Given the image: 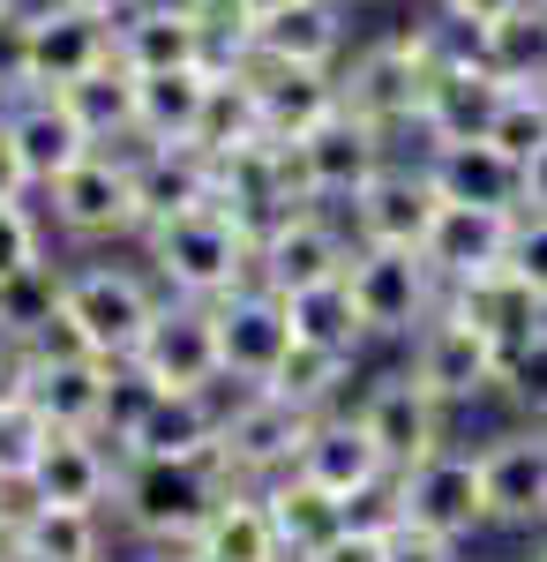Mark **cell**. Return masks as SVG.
Returning a JSON list of instances; mask_svg holds the SVG:
<instances>
[{"label":"cell","mask_w":547,"mask_h":562,"mask_svg":"<svg viewBox=\"0 0 547 562\" xmlns=\"http://www.w3.org/2000/svg\"><path fill=\"white\" fill-rule=\"evenodd\" d=\"M241 480L217 458H121L113 487V525L143 548H196V532Z\"/></svg>","instance_id":"6da1fadb"},{"label":"cell","mask_w":547,"mask_h":562,"mask_svg":"<svg viewBox=\"0 0 547 562\" xmlns=\"http://www.w3.org/2000/svg\"><path fill=\"white\" fill-rule=\"evenodd\" d=\"M135 248H143V270L166 285V301H203V307H217L225 293L255 285V233L233 211H217V203L180 211V217H166V225H150Z\"/></svg>","instance_id":"7a4b0ae2"},{"label":"cell","mask_w":547,"mask_h":562,"mask_svg":"<svg viewBox=\"0 0 547 562\" xmlns=\"http://www.w3.org/2000/svg\"><path fill=\"white\" fill-rule=\"evenodd\" d=\"M158 307H166V285L143 262H76V270H60V315H68L76 346L98 352V360H135Z\"/></svg>","instance_id":"3957f363"},{"label":"cell","mask_w":547,"mask_h":562,"mask_svg":"<svg viewBox=\"0 0 547 562\" xmlns=\"http://www.w3.org/2000/svg\"><path fill=\"white\" fill-rule=\"evenodd\" d=\"M427 76H435V53H427V23L421 31H390L345 53L337 90H345V113L368 121L390 143H421V105H427Z\"/></svg>","instance_id":"277c9868"},{"label":"cell","mask_w":547,"mask_h":562,"mask_svg":"<svg viewBox=\"0 0 547 562\" xmlns=\"http://www.w3.org/2000/svg\"><path fill=\"white\" fill-rule=\"evenodd\" d=\"M45 225L76 248H121L143 240V188H135V150H90L76 173L45 188Z\"/></svg>","instance_id":"5b68a950"},{"label":"cell","mask_w":547,"mask_h":562,"mask_svg":"<svg viewBox=\"0 0 547 562\" xmlns=\"http://www.w3.org/2000/svg\"><path fill=\"white\" fill-rule=\"evenodd\" d=\"M315 413H300L278 390H225V428H217V465L241 487H270L300 465Z\"/></svg>","instance_id":"8992f818"},{"label":"cell","mask_w":547,"mask_h":562,"mask_svg":"<svg viewBox=\"0 0 547 562\" xmlns=\"http://www.w3.org/2000/svg\"><path fill=\"white\" fill-rule=\"evenodd\" d=\"M353 225L337 211H315V203H300L293 217H278L263 240H255V285L263 293H278V301H293V293H315V285H337L345 270H353Z\"/></svg>","instance_id":"52a82bcc"},{"label":"cell","mask_w":547,"mask_h":562,"mask_svg":"<svg viewBox=\"0 0 547 562\" xmlns=\"http://www.w3.org/2000/svg\"><path fill=\"white\" fill-rule=\"evenodd\" d=\"M293 188H300V203H315V211H353V195L368 188V180L398 158V143L390 135H376L368 121H353V113H331L315 135H300L293 150Z\"/></svg>","instance_id":"ba28073f"},{"label":"cell","mask_w":547,"mask_h":562,"mask_svg":"<svg viewBox=\"0 0 547 562\" xmlns=\"http://www.w3.org/2000/svg\"><path fill=\"white\" fill-rule=\"evenodd\" d=\"M353 413H360V428L376 435V450L390 458V473H413L421 458H435V450L450 442V405H443L405 360L382 368V375H368L360 397H353Z\"/></svg>","instance_id":"9c48e42d"},{"label":"cell","mask_w":547,"mask_h":562,"mask_svg":"<svg viewBox=\"0 0 547 562\" xmlns=\"http://www.w3.org/2000/svg\"><path fill=\"white\" fill-rule=\"evenodd\" d=\"M345 293L360 307L368 338H413L427 315L443 307V278L427 270L421 248H353V270H345Z\"/></svg>","instance_id":"30bf717a"},{"label":"cell","mask_w":547,"mask_h":562,"mask_svg":"<svg viewBox=\"0 0 547 562\" xmlns=\"http://www.w3.org/2000/svg\"><path fill=\"white\" fill-rule=\"evenodd\" d=\"M405 368H413V375H421L450 413H458V405H480V397H495V390H503V352L488 346V338H480L450 301H443L421 330L405 338Z\"/></svg>","instance_id":"8fae6325"},{"label":"cell","mask_w":547,"mask_h":562,"mask_svg":"<svg viewBox=\"0 0 547 562\" xmlns=\"http://www.w3.org/2000/svg\"><path fill=\"white\" fill-rule=\"evenodd\" d=\"M398 495H405V525H427L443 540H472L488 532L495 510H488V473H480V450L465 442H443L435 458H421L413 473H398Z\"/></svg>","instance_id":"7c38bea8"},{"label":"cell","mask_w":547,"mask_h":562,"mask_svg":"<svg viewBox=\"0 0 547 562\" xmlns=\"http://www.w3.org/2000/svg\"><path fill=\"white\" fill-rule=\"evenodd\" d=\"M233 76L248 83L255 128H263V143H278V150H293L300 135H315L331 113H345V90H337L331 68H278V60L241 53V60H233Z\"/></svg>","instance_id":"4fadbf2b"},{"label":"cell","mask_w":547,"mask_h":562,"mask_svg":"<svg viewBox=\"0 0 547 562\" xmlns=\"http://www.w3.org/2000/svg\"><path fill=\"white\" fill-rule=\"evenodd\" d=\"M435 211H443V195H435L427 166L398 150V158H390V166L353 195L345 225H353V240H360V248H421L427 225H435Z\"/></svg>","instance_id":"5bb4252c"},{"label":"cell","mask_w":547,"mask_h":562,"mask_svg":"<svg viewBox=\"0 0 547 562\" xmlns=\"http://www.w3.org/2000/svg\"><path fill=\"white\" fill-rule=\"evenodd\" d=\"M135 368L158 390H233L225 383V352H217V307L203 301H166L150 338L135 352Z\"/></svg>","instance_id":"9a60e30c"},{"label":"cell","mask_w":547,"mask_h":562,"mask_svg":"<svg viewBox=\"0 0 547 562\" xmlns=\"http://www.w3.org/2000/svg\"><path fill=\"white\" fill-rule=\"evenodd\" d=\"M217 352H225V383L233 390H263L278 375V360L293 352V315L278 293L241 285L217 301Z\"/></svg>","instance_id":"2e32d148"},{"label":"cell","mask_w":547,"mask_h":562,"mask_svg":"<svg viewBox=\"0 0 547 562\" xmlns=\"http://www.w3.org/2000/svg\"><path fill=\"white\" fill-rule=\"evenodd\" d=\"M113 60L127 76H172V68H217L203 23L188 15V0H135L113 15Z\"/></svg>","instance_id":"e0dca14e"},{"label":"cell","mask_w":547,"mask_h":562,"mask_svg":"<svg viewBox=\"0 0 547 562\" xmlns=\"http://www.w3.org/2000/svg\"><path fill=\"white\" fill-rule=\"evenodd\" d=\"M480 473H488V510L503 532H540L547 525V428H517L480 442Z\"/></svg>","instance_id":"ac0fdd59"},{"label":"cell","mask_w":547,"mask_h":562,"mask_svg":"<svg viewBox=\"0 0 547 562\" xmlns=\"http://www.w3.org/2000/svg\"><path fill=\"white\" fill-rule=\"evenodd\" d=\"M113 60V23L68 8V0H31V90H68Z\"/></svg>","instance_id":"d6986e66"},{"label":"cell","mask_w":547,"mask_h":562,"mask_svg":"<svg viewBox=\"0 0 547 562\" xmlns=\"http://www.w3.org/2000/svg\"><path fill=\"white\" fill-rule=\"evenodd\" d=\"M113 487H121V450L105 435H53L23 495L38 510H105L113 518Z\"/></svg>","instance_id":"ffe728a7"},{"label":"cell","mask_w":547,"mask_h":562,"mask_svg":"<svg viewBox=\"0 0 547 562\" xmlns=\"http://www.w3.org/2000/svg\"><path fill=\"white\" fill-rule=\"evenodd\" d=\"M217 166V211H233L241 225H248L255 240L278 225V217L300 211V188H293V158L278 150V143H241V150H225V158H211Z\"/></svg>","instance_id":"44dd1931"},{"label":"cell","mask_w":547,"mask_h":562,"mask_svg":"<svg viewBox=\"0 0 547 562\" xmlns=\"http://www.w3.org/2000/svg\"><path fill=\"white\" fill-rule=\"evenodd\" d=\"M293 473L315 480V487L337 495V503H353V495H368V487L390 480V458L376 450V435L360 428V413H353V405H337V413H323V420L308 428V450H300Z\"/></svg>","instance_id":"7402d4cb"},{"label":"cell","mask_w":547,"mask_h":562,"mask_svg":"<svg viewBox=\"0 0 547 562\" xmlns=\"http://www.w3.org/2000/svg\"><path fill=\"white\" fill-rule=\"evenodd\" d=\"M510 83L480 60H443L427 76V105H421V143H488L495 113H503Z\"/></svg>","instance_id":"603a6c76"},{"label":"cell","mask_w":547,"mask_h":562,"mask_svg":"<svg viewBox=\"0 0 547 562\" xmlns=\"http://www.w3.org/2000/svg\"><path fill=\"white\" fill-rule=\"evenodd\" d=\"M443 301L458 307L465 323L488 338V346L503 352H517V346H533V338H547V301L510 270V262H495V270H480V278H465V285H450Z\"/></svg>","instance_id":"cb8c5ba5"},{"label":"cell","mask_w":547,"mask_h":562,"mask_svg":"<svg viewBox=\"0 0 547 562\" xmlns=\"http://www.w3.org/2000/svg\"><path fill=\"white\" fill-rule=\"evenodd\" d=\"M8 135H15V158H23V173H31V188H53L60 173H76L90 150V128L68 113V98L60 90H31V98H15L8 105Z\"/></svg>","instance_id":"d4e9b609"},{"label":"cell","mask_w":547,"mask_h":562,"mask_svg":"<svg viewBox=\"0 0 547 562\" xmlns=\"http://www.w3.org/2000/svg\"><path fill=\"white\" fill-rule=\"evenodd\" d=\"M510 233H517V211L443 203L435 225H427V240H421V256H427V270L443 278V293H450V285H465V278H480V270L510 262Z\"/></svg>","instance_id":"484cf974"},{"label":"cell","mask_w":547,"mask_h":562,"mask_svg":"<svg viewBox=\"0 0 547 562\" xmlns=\"http://www.w3.org/2000/svg\"><path fill=\"white\" fill-rule=\"evenodd\" d=\"M421 166L443 203H480V211H525V166L495 143H421Z\"/></svg>","instance_id":"4316f807"},{"label":"cell","mask_w":547,"mask_h":562,"mask_svg":"<svg viewBox=\"0 0 547 562\" xmlns=\"http://www.w3.org/2000/svg\"><path fill=\"white\" fill-rule=\"evenodd\" d=\"M105 368H113V360H98V352H31V360H23V397H31L60 435H98Z\"/></svg>","instance_id":"83f0119b"},{"label":"cell","mask_w":547,"mask_h":562,"mask_svg":"<svg viewBox=\"0 0 547 562\" xmlns=\"http://www.w3.org/2000/svg\"><path fill=\"white\" fill-rule=\"evenodd\" d=\"M353 8L345 0H300L286 15H270V23H255L248 53L255 60H278V68H345V53H353V23H345Z\"/></svg>","instance_id":"f1b7e54d"},{"label":"cell","mask_w":547,"mask_h":562,"mask_svg":"<svg viewBox=\"0 0 547 562\" xmlns=\"http://www.w3.org/2000/svg\"><path fill=\"white\" fill-rule=\"evenodd\" d=\"M135 188H143V233L180 211L217 203V166L196 143H135Z\"/></svg>","instance_id":"f546056e"},{"label":"cell","mask_w":547,"mask_h":562,"mask_svg":"<svg viewBox=\"0 0 547 562\" xmlns=\"http://www.w3.org/2000/svg\"><path fill=\"white\" fill-rule=\"evenodd\" d=\"M217 68H172V76H135V143H203Z\"/></svg>","instance_id":"4dcf8cb0"},{"label":"cell","mask_w":547,"mask_h":562,"mask_svg":"<svg viewBox=\"0 0 547 562\" xmlns=\"http://www.w3.org/2000/svg\"><path fill=\"white\" fill-rule=\"evenodd\" d=\"M217 428H225V390H166L121 458H217Z\"/></svg>","instance_id":"1f68e13d"},{"label":"cell","mask_w":547,"mask_h":562,"mask_svg":"<svg viewBox=\"0 0 547 562\" xmlns=\"http://www.w3.org/2000/svg\"><path fill=\"white\" fill-rule=\"evenodd\" d=\"M263 510H270V525H278V548L293 562H315V555H331L337 540H345V503L337 495H323L315 480H270L263 487Z\"/></svg>","instance_id":"d6a6232c"},{"label":"cell","mask_w":547,"mask_h":562,"mask_svg":"<svg viewBox=\"0 0 547 562\" xmlns=\"http://www.w3.org/2000/svg\"><path fill=\"white\" fill-rule=\"evenodd\" d=\"M196 562H293L278 548V525L263 510V487H233L196 532Z\"/></svg>","instance_id":"836d02e7"},{"label":"cell","mask_w":547,"mask_h":562,"mask_svg":"<svg viewBox=\"0 0 547 562\" xmlns=\"http://www.w3.org/2000/svg\"><path fill=\"white\" fill-rule=\"evenodd\" d=\"M23 562H113L105 510H23Z\"/></svg>","instance_id":"e575fe53"},{"label":"cell","mask_w":547,"mask_h":562,"mask_svg":"<svg viewBox=\"0 0 547 562\" xmlns=\"http://www.w3.org/2000/svg\"><path fill=\"white\" fill-rule=\"evenodd\" d=\"M60 98H68V113L90 128L98 150H135V76H127L121 60H105L98 76L68 83Z\"/></svg>","instance_id":"d590c367"},{"label":"cell","mask_w":547,"mask_h":562,"mask_svg":"<svg viewBox=\"0 0 547 562\" xmlns=\"http://www.w3.org/2000/svg\"><path fill=\"white\" fill-rule=\"evenodd\" d=\"M353 368H360L353 352H331V346H300V338H293V352L278 360V375H270L263 390H278V397H293L300 413H315V420H323V413H337V405L353 397Z\"/></svg>","instance_id":"8d00e7d4"},{"label":"cell","mask_w":547,"mask_h":562,"mask_svg":"<svg viewBox=\"0 0 547 562\" xmlns=\"http://www.w3.org/2000/svg\"><path fill=\"white\" fill-rule=\"evenodd\" d=\"M488 68L510 90H547V0H517L488 31Z\"/></svg>","instance_id":"74e56055"},{"label":"cell","mask_w":547,"mask_h":562,"mask_svg":"<svg viewBox=\"0 0 547 562\" xmlns=\"http://www.w3.org/2000/svg\"><path fill=\"white\" fill-rule=\"evenodd\" d=\"M286 315H293L300 346H331V352H353V360L368 346V323H360V307L345 293V278H337V285H315V293H293Z\"/></svg>","instance_id":"f35d334b"},{"label":"cell","mask_w":547,"mask_h":562,"mask_svg":"<svg viewBox=\"0 0 547 562\" xmlns=\"http://www.w3.org/2000/svg\"><path fill=\"white\" fill-rule=\"evenodd\" d=\"M158 397H166V390L150 383L135 360H113V368H105V413H98V435H105L113 450H127V442L143 435V420L158 413Z\"/></svg>","instance_id":"ab89813d"},{"label":"cell","mask_w":547,"mask_h":562,"mask_svg":"<svg viewBox=\"0 0 547 562\" xmlns=\"http://www.w3.org/2000/svg\"><path fill=\"white\" fill-rule=\"evenodd\" d=\"M53 420H45L31 397H15V405H0V487H31V473H38L45 442H53Z\"/></svg>","instance_id":"60d3db41"},{"label":"cell","mask_w":547,"mask_h":562,"mask_svg":"<svg viewBox=\"0 0 547 562\" xmlns=\"http://www.w3.org/2000/svg\"><path fill=\"white\" fill-rule=\"evenodd\" d=\"M38 270H53V256H45V211L38 203H0V293L38 278Z\"/></svg>","instance_id":"b9f144b4"},{"label":"cell","mask_w":547,"mask_h":562,"mask_svg":"<svg viewBox=\"0 0 547 562\" xmlns=\"http://www.w3.org/2000/svg\"><path fill=\"white\" fill-rule=\"evenodd\" d=\"M488 143H495V150H510V158L525 166V158L547 143V90H510L503 113H495V128H488Z\"/></svg>","instance_id":"7bdbcfd3"},{"label":"cell","mask_w":547,"mask_h":562,"mask_svg":"<svg viewBox=\"0 0 547 562\" xmlns=\"http://www.w3.org/2000/svg\"><path fill=\"white\" fill-rule=\"evenodd\" d=\"M495 397L517 405V420L547 428V338H533V346L510 352V360H503V390H495Z\"/></svg>","instance_id":"ee69618b"},{"label":"cell","mask_w":547,"mask_h":562,"mask_svg":"<svg viewBox=\"0 0 547 562\" xmlns=\"http://www.w3.org/2000/svg\"><path fill=\"white\" fill-rule=\"evenodd\" d=\"M0 98H31V0H15L0 15Z\"/></svg>","instance_id":"f6af8a7d"},{"label":"cell","mask_w":547,"mask_h":562,"mask_svg":"<svg viewBox=\"0 0 547 562\" xmlns=\"http://www.w3.org/2000/svg\"><path fill=\"white\" fill-rule=\"evenodd\" d=\"M510 270L547 301V211H517V233H510Z\"/></svg>","instance_id":"bcb514c9"},{"label":"cell","mask_w":547,"mask_h":562,"mask_svg":"<svg viewBox=\"0 0 547 562\" xmlns=\"http://www.w3.org/2000/svg\"><path fill=\"white\" fill-rule=\"evenodd\" d=\"M382 548H390V562H458L465 555L458 540H443V532H427V525H398Z\"/></svg>","instance_id":"7dc6e473"},{"label":"cell","mask_w":547,"mask_h":562,"mask_svg":"<svg viewBox=\"0 0 547 562\" xmlns=\"http://www.w3.org/2000/svg\"><path fill=\"white\" fill-rule=\"evenodd\" d=\"M510 8H517V0H435V15H443V23H465V31H495Z\"/></svg>","instance_id":"c3c4849f"},{"label":"cell","mask_w":547,"mask_h":562,"mask_svg":"<svg viewBox=\"0 0 547 562\" xmlns=\"http://www.w3.org/2000/svg\"><path fill=\"white\" fill-rule=\"evenodd\" d=\"M38 188L23 173V158H15V135H8V113H0V203H31Z\"/></svg>","instance_id":"681fc988"},{"label":"cell","mask_w":547,"mask_h":562,"mask_svg":"<svg viewBox=\"0 0 547 562\" xmlns=\"http://www.w3.org/2000/svg\"><path fill=\"white\" fill-rule=\"evenodd\" d=\"M315 562H390V548H382V540H368V532H345L331 555H315Z\"/></svg>","instance_id":"f907efd6"},{"label":"cell","mask_w":547,"mask_h":562,"mask_svg":"<svg viewBox=\"0 0 547 562\" xmlns=\"http://www.w3.org/2000/svg\"><path fill=\"white\" fill-rule=\"evenodd\" d=\"M525 211H547V143L525 158Z\"/></svg>","instance_id":"816d5d0a"},{"label":"cell","mask_w":547,"mask_h":562,"mask_svg":"<svg viewBox=\"0 0 547 562\" xmlns=\"http://www.w3.org/2000/svg\"><path fill=\"white\" fill-rule=\"evenodd\" d=\"M15 397H23V352L0 346V405H15Z\"/></svg>","instance_id":"f5cc1de1"},{"label":"cell","mask_w":547,"mask_h":562,"mask_svg":"<svg viewBox=\"0 0 547 562\" xmlns=\"http://www.w3.org/2000/svg\"><path fill=\"white\" fill-rule=\"evenodd\" d=\"M68 8H90V15H105V23H113V15H127L135 0H68Z\"/></svg>","instance_id":"db71d44e"},{"label":"cell","mask_w":547,"mask_h":562,"mask_svg":"<svg viewBox=\"0 0 547 562\" xmlns=\"http://www.w3.org/2000/svg\"><path fill=\"white\" fill-rule=\"evenodd\" d=\"M135 562H196V548H143Z\"/></svg>","instance_id":"11a10c76"},{"label":"cell","mask_w":547,"mask_h":562,"mask_svg":"<svg viewBox=\"0 0 547 562\" xmlns=\"http://www.w3.org/2000/svg\"><path fill=\"white\" fill-rule=\"evenodd\" d=\"M286 8H300V0H248V15H255V23H270V15H286Z\"/></svg>","instance_id":"9f6ffc18"},{"label":"cell","mask_w":547,"mask_h":562,"mask_svg":"<svg viewBox=\"0 0 547 562\" xmlns=\"http://www.w3.org/2000/svg\"><path fill=\"white\" fill-rule=\"evenodd\" d=\"M525 562H547V540H540V548H533V555H525Z\"/></svg>","instance_id":"6f0895ef"},{"label":"cell","mask_w":547,"mask_h":562,"mask_svg":"<svg viewBox=\"0 0 547 562\" xmlns=\"http://www.w3.org/2000/svg\"><path fill=\"white\" fill-rule=\"evenodd\" d=\"M8 8H15V0H0V15H8Z\"/></svg>","instance_id":"680465c9"},{"label":"cell","mask_w":547,"mask_h":562,"mask_svg":"<svg viewBox=\"0 0 547 562\" xmlns=\"http://www.w3.org/2000/svg\"><path fill=\"white\" fill-rule=\"evenodd\" d=\"M345 8H360V0H345Z\"/></svg>","instance_id":"91938a15"},{"label":"cell","mask_w":547,"mask_h":562,"mask_svg":"<svg viewBox=\"0 0 547 562\" xmlns=\"http://www.w3.org/2000/svg\"><path fill=\"white\" fill-rule=\"evenodd\" d=\"M0 113H8V98H0Z\"/></svg>","instance_id":"94428289"}]
</instances>
